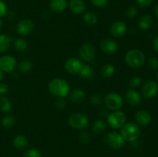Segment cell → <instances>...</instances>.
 <instances>
[{
  "label": "cell",
  "instance_id": "1",
  "mask_svg": "<svg viewBox=\"0 0 158 157\" xmlns=\"http://www.w3.org/2000/svg\"><path fill=\"white\" fill-rule=\"evenodd\" d=\"M69 84L66 80L61 78H53L48 84V90L51 95L59 99H63L69 94Z\"/></svg>",
  "mask_w": 158,
  "mask_h": 157
},
{
  "label": "cell",
  "instance_id": "2",
  "mask_svg": "<svg viewBox=\"0 0 158 157\" xmlns=\"http://www.w3.org/2000/svg\"><path fill=\"white\" fill-rule=\"evenodd\" d=\"M124 60L126 64L133 69L140 68L145 62V55L142 51L133 49L127 52Z\"/></svg>",
  "mask_w": 158,
  "mask_h": 157
},
{
  "label": "cell",
  "instance_id": "3",
  "mask_svg": "<svg viewBox=\"0 0 158 157\" xmlns=\"http://www.w3.org/2000/svg\"><path fill=\"white\" fill-rule=\"evenodd\" d=\"M120 135L124 141L134 143L140 135V129L136 123H125L120 129Z\"/></svg>",
  "mask_w": 158,
  "mask_h": 157
},
{
  "label": "cell",
  "instance_id": "4",
  "mask_svg": "<svg viewBox=\"0 0 158 157\" xmlns=\"http://www.w3.org/2000/svg\"><path fill=\"white\" fill-rule=\"evenodd\" d=\"M127 117L123 112L120 110L113 111L106 116V124L114 129H120L126 123Z\"/></svg>",
  "mask_w": 158,
  "mask_h": 157
},
{
  "label": "cell",
  "instance_id": "5",
  "mask_svg": "<svg viewBox=\"0 0 158 157\" xmlns=\"http://www.w3.org/2000/svg\"><path fill=\"white\" fill-rule=\"evenodd\" d=\"M68 123L73 129L82 130L89 125V119L85 114L76 112L69 115L68 118Z\"/></svg>",
  "mask_w": 158,
  "mask_h": 157
},
{
  "label": "cell",
  "instance_id": "6",
  "mask_svg": "<svg viewBox=\"0 0 158 157\" xmlns=\"http://www.w3.org/2000/svg\"><path fill=\"white\" fill-rule=\"evenodd\" d=\"M104 104L107 109L112 111L120 110L123 105V100L121 95L116 92H110L105 96Z\"/></svg>",
  "mask_w": 158,
  "mask_h": 157
},
{
  "label": "cell",
  "instance_id": "7",
  "mask_svg": "<svg viewBox=\"0 0 158 157\" xmlns=\"http://www.w3.org/2000/svg\"><path fill=\"white\" fill-rule=\"evenodd\" d=\"M105 143L109 147L114 149H119L124 146L125 141L123 139L120 133L116 132V131H112V132H107L104 135Z\"/></svg>",
  "mask_w": 158,
  "mask_h": 157
},
{
  "label": "cell",
  "instance_id": "8",
  "mask_svg": "<svg viewBox=\"0 0 158 157\" xmlns=\"http://www.w3.org/2000/svg\"><path fill=\"white\" fill-rule=\"evenodd\" d=\"M141 92L145 99H153L158 94V84L154 80H148L143 83Z\"/></svg>",
  "mask_w": 158,
  "mask_h": 157
},
{
  "label": "cell",
  "instance_id": "9",
  "mask_svg": "<svg viewBox=\"0 0 158 157\" xmlns=\"http://www.w3.org/2000/svg\"><path fill=\"white\" fill-rule=\"evenodd\" d=\"M79 55L83 61L91 62L96 55L95 47L90 43L83 44L79 50Z\"/></svg>",
  "mask_w": 158,
  "mask_h": 157
},
{
  "label": "cell",
  "instance_id": "10",
  "mask_svg": "<svg viewBox=\"0 0 158 157\" xmlns=\"http://www.w3.org/2000/svg\"><path fill=\"white\" fill-rule=\"evenodd\" d=\"M16 66V59L12 55H3L0 58V69L3 72H13Z\"/></svg>",
  "mask_w": 158,
  "mask_h": 157
},
{
  "label": "cell",
  "instance_id": "11",
  "mask_svg": "<svg viewBox=\"0 0 158 157\" xmlns=\"http://www.w3.org/2000/svg\"><path fill=\"white\" fill-rule=\"evenodd\" d=\"M83 65V63L82 62V61L80 58H76V57H72V58H68L65 62L64 69L68 73L76 75V74H79Z\"/></svg>",
  "mask_w": 158,
  "mask_h": 157
},
{
  "label": "cell",
  "instance_id": "12",
  "mask_svg": "<svg viewBox=\"0 0 158 157\" xmlns=\"http://www.w3.org/2000/svg\"><path fill=\"white\" fill-rule=\"evenodd\" d=\"M127 26L123 21H116L111 25L110 28V32L111 35L115 38H120L126 34Z\"/></svg>",
  "mask_w": 158,
  "mask_h": 157
},
{
  "label": "cell",
  "instance_id": "13",
  "mask_svg": "<svg viewBox=\"0 0 158 157\" xmlns=\"http://www.w3.org/2000/svg\"><path fill=\"white\" fill-rule=\"evenodd\" d=\"M100 49L106 55H113L118 49V45L112 38H105L100 42Z\"/></svg>",
  "mask_w": 158,
  "mask_h": 157
},
{
  "label": "cell",
  "instance_id": "14",
  "mask_svg": "<svg viewBox=\"0 0 158 157\" xmlns=\"http://www.w3.org/2000/svg\"><path fill=\"white\" fill-rule=\"evenodd\" d=\"M34 29V23L32 20L24 18L20 20L16 26V31L19 35H27L32 32Z\"/></svg>",
  "mask_w": 158,
  "mask_h": 157
},
{
  "label": "cell",
  "instance_id": "15",
  "mask_svg": "<svg viewBox=\"0 0 158 157\" xmlns=\"http://www.w3.org/2000/svg\"><path fill=\"white\" fill-rule=\"evenodd\" d=\"M124 98L127 104H129L130 106H137L141 104L142 103V98L139 92L133 89L127 91Z\"/></svg>",
  "mask_w": 158,
  "mask_h": 157
},
{
  "label": "cell",
  "instance_id": "16",
  "mask_svg": "<svg viewBox=\"0 0 158 157\" xmlns=\"http://www.w3.org/2000/svg\"><path fill=\"white\" fill-rule=\"evenodd\" d=\"M69 6L71 12L77 15L83 14L86 9V4L83 0H69Z\"/></svg>",
  "mask_w": 158,
  "mask_h": 157
},
{
  "label": "cell",
  "instance_id": "17",
  "mask_svg": "<svg viewBox=\"0 0 158 157\" xmlns=\"http://www.w3.org/2000/svg\"><path fill=\"white\" fill-rule=\"evenodd\" d=\"M151 115L146 110H140L136 113L135 120L140 126H148L151 122Z\"/></svg>",
  "mask_w": 158,
  "mask_h": 157
},
{
  "label": "cell",
  "instance_id": "18",
  "mask_svg": "<svg viewBox=\"0 0 158 157\" xmlns=\"http://www.w3.org/2000/svg\"><path fill=\"white\" fill-rule=\"evenodd\" d=\"M67 6L66 0H51L49 3V9L54 13H61Z\"/></svg>",
  "mask_w": 158,
  "mask_h": 157
},
{
  "label": "cell",
  "instance_id": "19",
  "mask_svg": "<svg viewBox=\"0 0 158 157\" xmlns=\"http://www.w3.org/2000/svg\"><path fill=\"white\" fill-rule=\"evenodd\" d=\"M153 22H154V20H153L151 15H148V14H145V15H142L138 20L139 29L143 31L148 30L153 25Z\"/></svg>",
  "mask_w": 158,
  "mask_h": 157
},
{
  "label": "cell",
  "instance_id": "20",
  "mask_svg": "<svg viewBox=\"0 0 158 157\" xmlns=\"http://www.w3.org/2000/svg\"><path fill=\"white\" fill-rule=\"evenodd\" d=\"M86 97V93L82 89H75L70 92L69 95V99L72 103L75 104L82 103L85 99Z\"/></svg>",
  "mask_w": 158,
  "mask_h": 157
},
{
  "label": "cell",
  "instance_id": "21",
  "mask_svg": "<svg viewBox=\"0 0 158 157\" xmlns=\"http://www.w3.org/2000/svg\"><path fill=\"white\" fill-rule=\"evenodd\" d=\"M79 75L84 79H92L94 77L95 72H94V69L88 64H83L80 69Z\"/></svg>",
  "mask_w": 158,
  "mask_h": 157
},
{
  "label": "cell",
  "instance_id": "22",
  "mask_svg": "<svg viewBox=\"0 0 158 157\" xmlns=\"http://www.w3.org/2000/svg\"><path fill=\"white\" fill-rule=\"evenodd\" d=\"M13 145L16 149H25L29 145V141L25 135H18L13 139Z\"/></svg>",
  "mask_w": 158,
  "mask_h": 157
},
{
  "label": "cell",
  "instance_id": "23",
  "mask_svg": "<svg viewBox=\"0 0 158 157\" xmlns=\"http://www.w3.org/2000/svg\"><path fill=\"white\" fill-rule=\"evenodd\" d=\"M12 42V38L6 34L0 35V53L6 52L9 49Z\"/></svg>",
  "mask_w": 158,
  "mask_h": 157
},
{
  "label": "cell",
  "instance_id": "24",
  "mask_svg": "<svg viewBox=\"0 0 158 157\" xmlns=\"http://www.w3.org/2000/svg\"><path fill=\"white\" fill-rule=\"evenodd\" d=\"M106 126H107V124H106V123L104 120L97 119L94 121V123H93L92 130L94 133L101 134L106 130Z\"/></svg>",
  "mask_w": 158,
  "mask_h": 157
},
{
  "label": "cell",
  "instance_id": "25",
  "mask_svg": "<svg viewBox=\"0 0 158 157\" xmlns=\"http://www.w3.org/2000/svg\"><path fill=\"white\" fill-rule=\"evenodd\" d=\"M83 21L88 26H94L98 21V18L96 13L91 11L86 12L83 15Z\"/></svg>",
  "mask_w": 158,
  "mask_h": 157
},
{
  "label": "cell",
  "instance_id": "26",
  "mask_svg": "<svg viewBox=\"0 0 158 157\" xmlns=\"http://www.w3.org/2000/svg\"><path fill=\"white\" fill-rule=\"evenodd\" d=\"M100 75L103 78H108L112 76L115 72V67L112 64H106L100 69Z\"/></svg>",
  "mask_w": 158,
  "mask_h": 157
},
{
  "label": "cell",
  "instance_id": "27",
  "mask_svg": "<svg viewBox=\"0 0 158 157\" xmlns=\"http://www.w3.org/2000/svg\"><path fill=\"white\" fill-rule=\"evenodd\" d=\"M12 109V103L8 98L0 96V111L2 112H8Z\"/></svg>",
  "mask_w": 158,
  "mask_h": 157
},
{
  "label": "cell",
  "instance_id": "28",
  "mask_svg": "<svg viewBox=\"0 0 158 157\" xmlns=\"http://www.w3.org/2000/svg\"><path fill=\"white\" fill-rule=\"evenodd\" d=\"M32 62L28 59L22 60L18 66L19 71L22 72V73H27V72H29L32 69Z\"/></svg>",
  "mask_w": 158,
  "mask_h": 157
},
{
  "label": "cell",
  "instance_id": "29",
  "mask_svg": "<svg viewBox=\"0 0 158 157\" xmlns=\"http://www.w3.org/2000/svg\"><path fill=\"white\" fill-rule=\"evenodd\" d=\"M15 117L12 116V115H5L1 121L2 126L5 129H10V128H12V126L15 125Z\"/></svg>",
  "mask_w": 158,
  "mask_h": 157
},
{
  "label": "cell",
  "instance_id": "30",
  "mask_svg": "<svg viewBox=\"0 0 158 157\" xmlns=\"http://www.w3.org/2000/svg\"><path fill=\"white\" fill-rule=\"evenodd\" d=\"M14 47L19 52H25L28 49V43L23 38H17L14 42Z\"/></svg>",
  "mask_w": 158,
  "mask_h": 157
},
{
  "label": "cell",
  "instance_id": "31",
  "mask_svg": "<svg viewBox=\"0 0 158 157\" xmlns=\"http://www.w3.org/2000/svg\"><path fill=\"white\" fill-rule=\"evenodd\" d=\"M89 102H90L91 104L94 105V106H100V105L103 103V99L102 95H100V94H94V95L90 96Z\"/></svg>",
  "mask_w": 158,
  "mask_h": 157
},
{
  "label": "cell",
  "instance_id": "32",
  "mask_svg": "<svg viewBox=\"0 0 158 157\" xmlns=\"http://www.w3.org/2000/svg\"><path fill=\"white\" fill-rule=\"evenodd\" d=\"M127 18H133L136 17L137 15V9L134 6H131L127 9L126 12H125Z\"/></svg>",
  "mask_w": 158,
  "mask_h": 157
},
{
  "label": "cell",
  "instance_id": "33",
  "mask_svg": "<svg viewBox=\"0 0 158 157\" xmlns=\"http://www.w3.org/2000/svg\"><path fill=\"white\" fill-rule=\"evenodd\" d=\"M23 157H42V153L39 149H30L25 152Z\"/></svg>",
  "mask_w": 158,
  "mask_h": 157
},
{
  "label": "cell",
  "instance_id": "34",
  "mask_svg": "<svg viewBox=\"0 0 158 157\" xmlns=\"http://www.w3.org/2000/svg\"><path fill=\"white\" fill-rule=\"evenodd\" d=\"M148 66L152 70L158 69V59L155 57H151L148 60Z\"/></svg>",
  "mask_w": 158,
  "mask_h": 157
},
{
  "label": "cell",
  "instance_id": "35",
  "mask_svg": "<svg viewBox=\"0 0 158 157\" xmlns=\"http://www.w3.org/2000/svg\"><path fill=\"white\" fill-rule=\"evenodd\" d=\"M142 83V78L140 76H133L129 82L131 88H137Z\"/></svg>",
  "mask_w": 158,
  "mask_h": 157
},
{
  "label": "cell",
  "instance_id": "36",
  "mask_svg": "<svg viewBox=\"0 0 158 157\" xmlns=\"http://www.w3.org/2000/svg\"><path fill=\"white\" fill-rule=\"evenodd\" d=\"M94 6L97 8H103L108 3V0H89Z\"/></svg>",
  "mask_w": 158,
  "mask_h": 157
},
{
  "label": "cell",
  "instance_id": "37",
  "mask_svg": "<svg viewBox=\"0 0 158 157\" xmlns=\"http://www.w3.org/2000/svg\"><path fill=\"white\" fill-rule=\"evenodd\" d=\"M90 139H91L90 135L86 132H82V133L80 135V136H79V139H80V141L82 143H89V142L90 141Z\"/></svg>",
  "mask_w": 158,
  "mask_h": 157
},
{
  "label": "cell",
  "instance_id": "38",
  "mask_svg": "<svg viewBox=\"0 0 158 157\" xmlns=\"http://www.w3.org/2000/svg\"><path fill=\"white\" fill-rule=\"evenodd\" d=\"M136 2L139 7L145 9L151 6V3L153 2V0H136Z\"/></svg>",
  "mask_w": 158,
  "mask_h": 157
},
{
  "label": "cell",
  "instance_id": "39",
  "mask_svg": "<svg viewBox=\"0 0 158 157\" xmlns=\"http://www.w3.org/2000/svg\"><path fill=\"white\" fill-rule=\"evenodd\" d=\"M7 12V6L3 1L0 0V18L5 16Z\"/></svg>",
  "mask_w": 158,
  "mask_h": 157
},
{
  "label": "cell",
  "instance_id": "40",
  "mask_svg": "<svg viewBox=\"0 0 158 157\" xmlns=\"http://www.w3.org/2000/svg\"><path fill=\"white\" fill-rule=\"evenodd\" d=\"M9 90L7 84L6 83H0V95H4Z\"/></svg>",
  "mask_w": 158,
  "mask_h": 157
},
{
  "label": "cell",
  "instance_id": "41",
  "mask_svg": "<svg viewBox=\"0 0 158 157\" xmlns=\"http://www.w3.org/2000/svg\"><path fill=\"white\" fill-rule=\"evenodd\" d=\"M65 106H66V104H65L64 100L62 99H59L56 103V106L59 109H63L65 107Z\"/></svg>",
  "mask_w": 158,
  "mask_h": 157
},
{
  "label": "cell",
  "instance_id": "42",
  "mask_svg": "<svg viewBox=\"0 0 158 157\" xmlns=\"http://www.w3.org/2000/svg\"><path fill=\"white\" fill-rule=\"evenodd\" d=\"M153 48H154V51L158 53V35L153 41Z\"/></svg>",
  "mask_w": 158,
  "mask_h": 157
},
{
  "label": "cell",
  "instance_id": "43",
  "mask_svg": "<svg viewBox=\"0 0 158 157\" xmlns=\"http://www.w3.org/2000/svg\"><path fill=\"white\" fill-rule=\"evenodd\" d=\"M154 14H155V15L158 18V3L154 6Z\"/></svg>",
  "mask_w": 158,
  "mask_h": 157
},
{
  "label": "cell",
  "instance_id": "44",
  "mask_svg": "<svg viewBox=\"0 0 158 157\" xmlns=\"http://www.w3.org/2000/svg\"><path fill=\"white\" fill-rule=\"evenodd\" d=\"M3 76H4V72L0 69V81L3 78Z\"/></svg>",
  "mask_w": 158,
  "mask_h": 157
},
{
  "label": "cell",
  "instance_id": "45",
  "mask_svg": "<svg viewBox=\"0 0 158 157\" xmlns=\"http://www.w3.org/2000/svg\"><path fill=\"white\" fill-rule=\"evenodd\" d=\"M2 26H3V22H2V20L0 19V31H1V29H2Z\"/></svg>",
  "mask_w": 158,
  "mask_h": 157
},
{
  "label": "cell",
  "instance_id": "46",
  "mask_svg": "<svg viewBox=\"0 0 158 157\" xmlns=\"http://www.w3.org/2000/svg\"><path fill=\"white\" fill-rule=\"evenodd\" d=\"M157 79H158V72H157Z\"/></svg>",
  "mask_w": 158,
  "mask_h": 157
}]
</instances>
